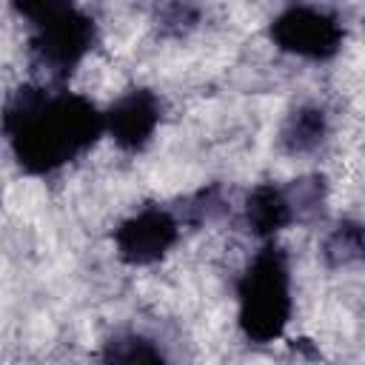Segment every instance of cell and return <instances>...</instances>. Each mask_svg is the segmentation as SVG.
I'll list each match as a JSON object with an SVG mask.
<instances>
[{
    "mask_svg": "<svg viewBox=\"0 0 365 365\" xmlns=\"http://www.w3.org/2000/svg\"><path fill=\"white\" fill-rule=\"evenodd\" d=\"M291 317L288 265L279 248L265 245L240 282V328L254 342H271Z\"/></svg>",
    "mask_w": 365,
    "mask_h": 365,
    "instance_id": "2",
    "label": "cell"
},
{
    "mask_svg": "<svg viewBox=\"0 0 365 365\" xmlns=\"http://www.w3.org/2000/svg\"><path fill=\"white\" fill-rule=\"evenodd\" d=\"M103 365H165L163 354L143 336L111 339L103 351Z\"/></svg>",
    "mask_w": 365,
    "mask_h": 365,
    "instance_id": "8",
    "label": "cell"
},
{
    "mask_svg": "<svg viewBox=\"0 0 365 365\" xmlns=\"http://www.w3.org/2000/svg\"><path fill=\"white\" fill-rule=\"evenodd\" d=\"M245 217H248V225H251L254 234L271 237V234H277L279 228H285L291 222V205H288V200L282 197L279 188L265 182V185H257L248 194Z\"/></svg>",
    "mask_w": 365,
    "mask_h": 365,
    "instance_id": "7",
    "label": "cell"
},
{
    "mask_svg": "<svg viewBox=\"0 0 365 365\" xmlns=\"http://www.w3.org/2000/svg\"><path fill=\"white\" fill-rule=\"evenodd\" d=\"M325 131V117L317 108H302L297 111L288 125H285V145L291 151H308L322 140Z\"/></svg>",
    "mask_w": 365,
    "mask_h": 365,
    "instance_id": "9",
    "label": "cell"
},
{
    "mask_svg": "<svg viewBox=\"0 0 365 365\" xmlns=\"http://www.w3.org/2000/svg\"><path fill=\"white\" fill-rule=\"evenodd\" d=\"M20 14L34 23V54L51 71H68L88 51L94 26L68 3H20Z\"/></svg>",
    "mask_w": 365,
    "mask_h": 365,
    "instance_id": "3",
    "label": "cell"
},
{
    "mask_svg": "<svg viewBox=\"0 0 365 365\" xmlns=\"http://www.w3.org/2000/svg\"><path fill=\"white\" fill-rule=\"evenodd\" d=\"M14 157L31 174H46L88 148L103 131V114L77 94H46L23 88L11 97L3 114Z\"/></svg>",
    "mask_w": 365,
    "mask_h": 365,
    "instance_id": "1",
    "label": "cell"
},
{
    "mask_svg": "<svg viewBox=\"0 0 365 365\" xmlns=\"http://www.w3.org/2000/svg\"><path fill=\"white\" fill-rule=\"evenodd\" d=\"M177 240V222L168 211L160 208H145L137 217L125 220L117 234V254L120 259H125L128 265H148L154 259H160Z\"/></svg>",
    "mask_w": 365,
    "mask_h": 365,
    "instance_id": "5",
    "label": "cell"
},
{
    "mask_svg": "<svg viewBox=\"0 0 365 365\" xmlns=\"http://www.w3.org/2000/svg\"><path fill=\"white\" fill-rule=\"evenodd\" d=\"M271 37L282 51L325 60L336 54L342 43V29L328 11L311 6H291L271 23Z\"/></svg>",
    "mask_w": 365,
    "mask_h": 365,
    "instance_id": "4",
    "label": "cell"
},
{
    "mask_svg": "<svg viewBox=\"0 0 365 365\" xmlns=\"http://www.w3.org/2000/svg\"><path fill=\"white\" fill-rule=\"evenodd\" d=\"M160 123V103L151 91L137 88L120 97L111 111L103 117V125L111 131L114 143L123 148H140L154 134Z\"/></svg>",
    "mask_w": 365,
    "mask_h": 365,
    "instance_id": "6",
    "label": "cell"
}]
</instances>
